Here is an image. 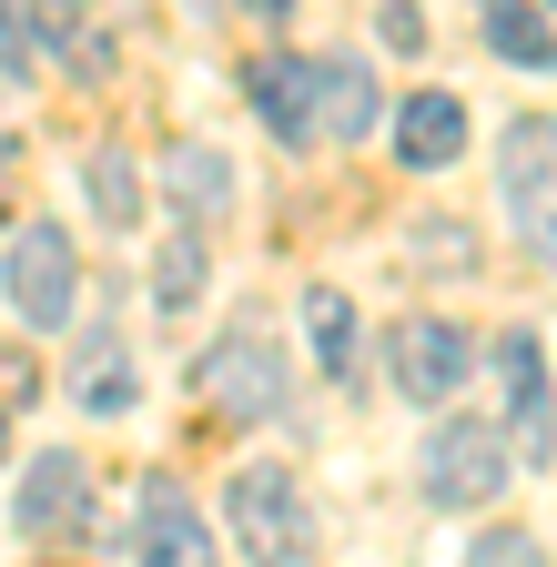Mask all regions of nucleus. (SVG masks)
I'll use <instances>...</instances> for the list:
<instances>
[{"label": "nucleus", "instance_id": "obj_1", "mask_svg": "<svg viewBox=\"0 0 557 567\" xmlns=\"http://www.w3.org/2000/svg\"><path fill=\"white\" fill-rule=\"evenodd\" d=\"M0 295H11V315L31 334H61L72 305H82V254H72V234H61V224H21L11 254H0Z\"/></svg>", "mask_w": 557, "mask_h": 567}, {"label": "nucleus", "instance_id": "obj_2", "mask_svg": "<svg viewBox=\"0 0 557 567\" xmlns=\"http://www.w3.org/2000/svg\"><path fill=\"white\" fill-rule=\"evenodd\" d=\"M224 507H234V547L254 567H314V517H305V486L285 466H244Z\"/></svg>", "mask_w": 557, "mask_h": 567}, {"label": "nucleus", "instance_id": "obj_3", "mask_svg": "<svg viewBox=\"0 0 557 567\" xmlns=\"http://www.w3.org/2000/svg\"><path fill=\"white\" fill-rule=\"evenodd\" d=\"M507 466H517V446L497 436V425H476V415H456V425H436L426 436V507H486V496L507 486Z\"/></svg>", "mask_w": 557, "mask_h": 567}, {"label": "nucleus", "instance_id": "obj_4", "mask_svg": "<svg viewBox=\"0 0 557 567\" xmlns=\"http://www.w3.org/2000/svg\"><path fill=\"white\" fill-rule=\"evenodd\" d=\"M193 395L214 405V415H234V425H254V415H274V405H285V354H274L254 324H234L224 344H203Z\"/></svg>", "mask_w": 557, "mask_h": 567}, {"label": "nucleus", "instance_id": "obj_5", "mask_svg": "<svg viewBox=\"0 0 557 567\" xmlns=\"http://www.w3.org/2000/svg\"><path fill=\"white\" fill-rule=\"evenodd\" d=\"M497 183H507V213L537 264H557V122H507V153H497Z\"/></svg>", "mask_w": 557, "mask_h": 567}, {"label": "nucleus", "instance_id": "obj_6", "mask_svg": "<svg viewBox=\"0 0 557 567\" xmlns=\"http://www.w3.org/2000/svg\"><path fill=\"white\" fill-rule=\"evenodd\" d=\"M497 385H507V425H517V466H547L557 456V405H547V354H537V334H507L497 344Z\"/></svg>", "mask_w": 557, "mask_h": 567}, {"label": "nucleus", "instance_id": "obj_7", "mask_svg": "<svg viewBox=\"0 0 557 567\" xmlns=\"http://www.w3.org/2000/svg\"><path fill=\"white\" fill-rule=\"evenodd\" d=\"M395 385L426 405V395H456L466 385V334L446 324V315H405L395 324Z\"/></svg>", "mask_w": 557, "mask_h": 567}, {"label": "nucleus", "instance_id": "obj_8", "mask_svg": "<svg viewBox=\"0 0 557 567\" xmlns=\"http://www.w3.org/2000/svg\"><path fill=\"white\" fill-rule=\"evenodd\" d=\"M456 153H466V102H456V92L395 102V163H405V173H446Z\"/></svg>", "mask_w": 557, "mask_h": 567}, {"label": "nucleus", "instance_id": "obj_9", "mask_svg": "<svg viewBox=\"0 0 557 567\" xmlns=\"http://www.w3.org/2000/svg\"><path fill=\"white\" fill-rule=\"evenodd\" d=\"M82 507H92V466L51 446V456L21 476V537H72V527H82Z\"/></svg>", "mask_w": 557, "mask_h": 567}, {"label": "nucleus", "instance_id": "obj_10", "mask_svg": "<svg viewBox=\"0 0 557 567\" xmlns=\"http://www.w3.org/2000/svg\"><path fill=\"white\" fill-rule=\"evenodd\" d=\"M244 102L285 132V142H314V61H295V51H264L254 71H244Z\"/></svg>", "mask_w": 557, "mask_h": 567}, {"label": "nucleus", "instance_id": "obj_11", "mask_svg": "<svg viewBox=\"0 0 557 567\" xmlns=\"http://www.w3.org/2000/svg\"><path fill=\"white\" fill-rule=\"evenodd\" d=\"M375 112H385L375 71H355V61H314V142H355V132H375Z\"/></svg>", "mask_w": 557, "mask_h": 567}, {"label": "nucleus", "instance_id": "obj_12", "mask_svg": "<svg viewBox=\"0 0 557 567\" xmlns=\"http://www.w3.org/2000/svg\"><path fill=\"white\" fill-rule=\"evenodd\" d=\"M203 557V517L183 486H143V567H183Z\"/></svg>", "mask_w": 557, "mask_h": 567}, {"label": "nucleus", "instance_id": "obj_13", "mask_svg": "<svg viewBox=\"0 0 557 567\" xmlns=\"http://www.w3.org/2000/svg\"><path fill=\"white\" fill-rule=\"evenodd\" d=\"M486 41L517 71H557V31H547V0H486Z\"/></svg>", "mask_w": 557, "mask_h": 567}, {"label": "nucleus", "instance_id": "obj_14", "mask_svg": "<svg viewBox=\"0 0 557 567\" xmlns=\"http://www.w3.org/2000/svg\"><path fill=\"white\" fill-rule=\"evenodd\" d=\"M31 51H72L82 71L112 61V41H92V11H82V0H31Z\"/></svg>", "mask_w": 557, "mask_h": 567}, {"label": "nucleus", "instance_id": "obj_15", "mask_svg": "<svg viewBox=\"0 0 557 567\" xmlns=\"http://www.w3.org/2000/svg\"><path fill=\"white\" fill-rule=\"evenodd\" d=\"M305 334H314V354H324V375H355V305H344L334 284H314V295H305Z\"/></svg>", "mask_w": 557, "mask_h": 567}, {"label": "nucleus", "instance_id": "obj_16", "mask_svg": "<svg viewBox=\"0 0 557 567\" xmlns=\"http://www.w3.org/2000/svg\"><path fill=\"white\" fill-rule=\"evenodd\" d=\"M163 183H173V203L193 213V224H214V213L234 203V173H224L214 153H173V163H163Z\"/></svg>", "mask_w": 557, "mask_h": 567}, {"label": "nucleus", "instance_id": "obj_17", "mask_svg": "<svg viewBox=\"0 0 557 567\" xmlns=\"http://www.w3.org/2000/svg\"><path fill=\"white\" fill-rule=\"evenodd\" d=\"M153 295H163V315H183V305L203 295V234H193V224L163 244V264H153Z\"/></svg>", "mask_w": 557, "mask_h": 567}, {"label": "nucleus", "instance_id": "obj_18", "mask_svg": "<svg viewBox=\"0 0 557 567\" xmlns=\"http://www.w3.org/2000/svg\"><path fill=\"white\" fill-rule=\"evenodd\" d=\"M72 385H82L92 415H122V405H132V365H122V344H82V375H72Z\"/></svg>", "mask_w": 557, "mask_h": 567}, {"label": "nucleus", "instance_id": "obj_19", "mask_svg": "<svg viewBox=\"0 0 557 567\" xmlns=\"http://www.w3.org/2000/svg\"><path fill=\"white\" fill-rule=\"evenodd\" d=\"M82 193L102 203V224H112V234L132 224V213H143V183H132V163H122V153H92V173H82Z\"/></svg>", "mask_w": 557, "mask_h": 567}, {"label": "nucleus", "instance_id": "obj_20", "mask_svg": "<svg viewBox=\"0 0 557 567\" xmlns=\"http://www.w3.org/2000/svg\"><path fill=\"white\" fill-rule=\"evenodd\" d=\"M466 567H547V547L517 537V527H497V537H476V547H466Z\"/></svg>", "mask_w": 557, "mask_h": 567}, {"label": "nucleus", "instance_id": "obj_21", "mask_svg": "<svg viewBox=\"0 0 557 567\" xmlns=\"http://www.w3.org/2000/svg\"><path fill=\"white\" fill-rule=\"evenodd\" d=\"M0 71H31V21L0 0Z\"/></svg>", "mask_w": 557, "mask_h": 567}, {"label": "nucleus", "instance_id": "obj_22", "mask_svg": "<svg viewBox=\"0 0 557 567\" xmlns=\"http://www.w3.org/2000/svg\"><path fill=\"white\" fill-rule=\"evenodd\" d=\"M385 41L415 51V41H426V11H415V0H385Z\"/></svg>", "mask_w": 557, "mask_h": 567}, {"label": "nucleus", "instance_id": "obj_23", "mask_svg": "<svg viewBox=\"0 0 557 567\" xmlns=\"http://www.w3.org/2000/svg\"><path fill=\"white\" fill-rule=\"evenodd\" d=\"M244 11H254V21L274 31V21H285V11H295V0H244Z\"/></svg>", "mask_w": 557, "mask_h": 567}, {"label": "nucleus", "instance_id": "obj_24", "mask_svg": "<svg viewBox=\"0 0 557 567\" xmlns=\"http://www.w3.org/2000/svg\"><path fill=\"white\" fill-rule=\"evenodd\" d=\"M183 11H224V0H183Z\"/></svg>", "mask_w": 557, "mask_h": 567}, {"label": "nucleus", "instance_id": "obj_25", "mask_svg": "<svg viewBox=\"0 0 557 567\" xmlns=\"http://www.w3.org/2000/svg\"><path fill=\"white\" fill-rule=\"evenodd\" d=\"M183 567H214V557H183Z\"/></svg>", "mask_w": 557, "mask_h": 567}]
</instances>
